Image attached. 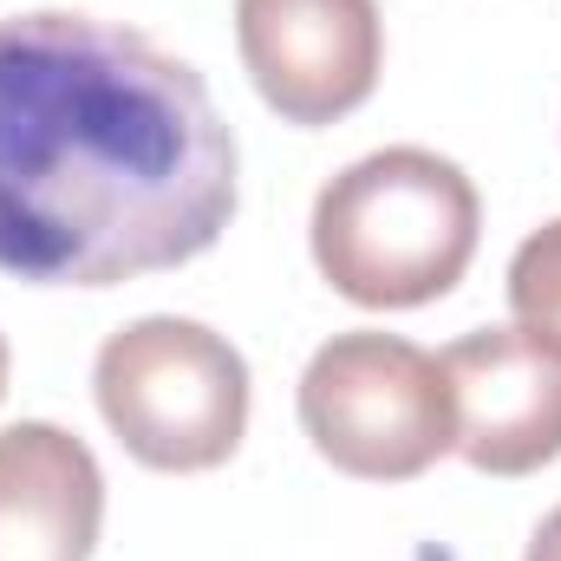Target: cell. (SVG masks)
Returning a JSON list of instances; mask_svg holds the SVG:
<instances>
[{
	"label": "cell",
	"instance_id": "cell-1",
	"mask_svg": "<svg viewBox=\"0 0 561 561\" xmlns=\"http://www.w3.org/2000/svg\"><path fill=\"white\" fill-rule=\"evenodd\" d=\"M242 150L203 72L92 13L0 20V275L118 287L209 255Z\"/></svg>",
	"mask_w": 561,
	"mask_h": 561
},
{
	"label": "cell",
	"instance_id": "cell-2",
	"mask_svg": "<svg viewBox=\"0 0 561 561\" xmlns=\"http://www.w3.org/2000/svg\"><path fill=\"white\" fill-rule=\"evenodd\" d=\"M483 236L477 183L419 144L373 150L346 163L313 196V268L327 287L373 313H405L424 300H444Z\"/></svg>",
	"mask_w": 561,
	"mask_h": 561
},
{
	"label": "cell",
	"instance_id": "cell-3",
	"mask_svg": "<svg viewBox=\"0 0 561 561\" xmlns=\"http://www.w3.org/2000/svg\"><path fill=\"white\" fill-rule=\"evenodd\" d=\"M92 399L144 470L196 477L242 450L249 359L203 320L144 313L99 346Z\"/></svg>",
	"mask_w": 561,
	"mask_h": 561
},
{
	"label": "cell",
	"instance_id": "cell-4",
	"mask_svg": "<svg viewBox=\"0 0 561 561\" xmlns=\"http://www.w3.org/2000/svg\"><path fill=\"white\" fill-rule=\"evenodd\" d=\"M294 405L307 444L359 483H412L457 444L444 359L373 327L333 333L307 359Z\"/></svg>",
	"mask_w": 561,
	"mask_h": 561
},
{
	"label": "cell",
	"instance_id": "cell-5",
	"mask_svg": "<svg viewBox=\"0 0 561 561\" xmlns=\"http://www.w3.org/2000/svg\"><path fill=\"white\" fill-rule=\"evenodd\" d=\"M236 46L280 125L353 118L386 66L379 0H236Z\"/></svg>",
	"mask_w": 561,
	"mask_h": 561
},
{
	"label": "cell",
	"instance_id": "cell-6",
	"mask_svg": "<svg viewBox=\"0 0 561 561\" xmlns=\"http://www.w3.org/2000/svg\"><path fill=\"white\" fill-rule=\"evenodd\" d=\"M457 457L483 477H529L561 457V353L523 327H477L444 353Z\"/></svg>",
	"mask_w": 561,
	"mask_h": 561
},
{
	"label": "cell",
	"instance_id": "cell-7",
	"mask_svg": "<svg viewBox=\"0 0 561 561\" xmlns=\"http://www.w3.org/2000/svg\"><path fill=\"white\" fill-rule=\"evenodd\" d=\"M105 529V470L66 424L0 431V561H92Z\"/></svg>",
	"mask_w": 561,
	"mask_h": 561
},
{
	"label": "cell",
	"instance_id": "cell-8",
	"mask_svg": "<svg viewBox=\"0 0 561 561\" xmlns=\"http://www.w3.org/2000/svg\"><path fill=\"white\" fill-rule=\"evenodd\" d=\"M510 313L536 346L561 353V216L510 255Z\"/></svg>",
	"mask_w": 561,
	"mask_h": 561
},
{
	"label": "cell",
	"instance_id": "cell-9",
	"mask_svg": "<svg viewBox=\"0 0 561 561\" xmlns=\"http://www.w3.org/2000/svg\"><path fill=\"white\" fill-rule=\"evenodd\" d=\"M523 561H561V510L542 516V529L529 536V556H523Z\"/></svg>",
	"mask_w": 561,
	"mask_h": 561
},
{
	"label": "cell",
	"instance_id": "cell-10",
	"mask_svg": "<svg viewBox=\"0 0 561 561\" xmlns=\"http://www.w3.org/2000/svg\"><path fill=\"white\" fill-rule=\"evenodd\" d=\"M0 399H7V333H0Z\"/></svg>",
	"mask_w": 561,
	"mask_h": 561
}]
</instances>
